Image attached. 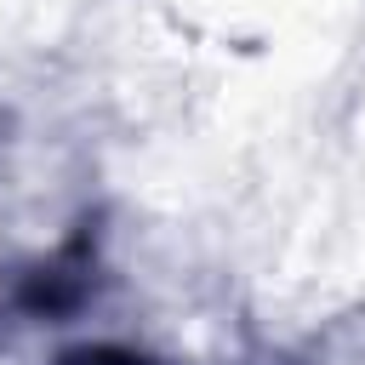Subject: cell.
Segmentation results:
<instances>
[{
	"label": "cell",
	"mask_w": 365,
	"mask_h": 365,
	"mask_svg": "<svg viewBox=\"0 0 365 365\" xmlns=\"http://www.w3.org/2000/svg\"><path fill=\"white\" fill-rule=\"evenodd\" d=\"M63 365H154V359H143V354H125V348H74V354H63Z\"/></svg>",
	"instance_id": "1"
}]
</instances>
